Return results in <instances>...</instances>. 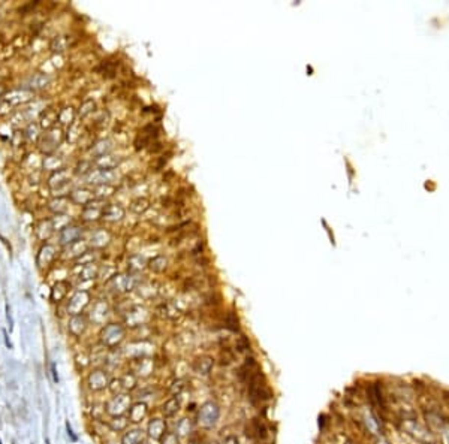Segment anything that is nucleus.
<instances>
[{
    "mask_svg": "<svg viewBox=\"0 0 449 444\" xmlns=\"http://www.w3.org/2000/svg\"><path fill=\"white\" fill-rule=\"evenodd\" d=\"M220 417V408L216 402L208 401L199 407L198 412V425L204 429H211Z\"/></svg>",
    "mask_w": 449,
    "mask_h": 444,
    "instance_id": "1",
    "label": "nucleus"
},
{
    "mask_svg": "<svg viewBox=\"0 0 449 444\" xmlns=\"http://www.w3.org/2000/svg\"><path fill=\"white\" fill-rule=\"evenodd\" d=\"M124 335H126V331L121 325L118 323H111L108 326H105L101 332V341L102 344L110 347V349H114L117 347L121 341L124 339Z\"/></svg>",
    "mask_w": 449,
    "mask_h": 444,
    "instance_id": "2",
    "label": "nucleus"
},
{
    "mask_svg": "<svg viewBox=\"0 0 449 444\" xmlns=\"http://www.w3.org/2000/svg\"><path fill=\"white\" fill-rule=\"evenodd\" d=\"M129 405H131V396L124 395V393H118L105 404V408H107L105 412L108 415H111L112 417H117V416H121L126 410H129Z\"/></svg>",
    "mask_w": 449,
    "mask_h": 444,
    "instance_id": "3",
    "label": "nucleus"
},
{
    "mask_svg": "<svg viewBox=\"0 0 449 444\" xmlns=\"http://www.w3.org/2000/svg\"><path fill=\"white\" fill-rule=\"evenodd\" d=\"M60 142H61V130L58 127H51L45 135L41 136L39 148L45 153H51L58 147Z\"/></svg>",
    "mask_w": 449,
    "mask_h": 444,
    "instance_id": "4",
    "label": "nucleus"
},
{
    "mask_svg": "<svg viewBox=\"0 0 449 444\" xmlns=\"http://www.w3.org/2000/svg\"><path fill=\"white\" fill-rule=\"evenodd\" d=\"M105 207L107 205H104V202L101 199H98V200L93 199L91 202H88L87 205L83 207V219L87 220V222L98 220L99 217H102Z\"/></svg>",
    "mask_w": 449,
    "mask_h": 444,
    "instance_id": "5",
    "label": "nucleus"
},
{
    "mask_svg": "<svg viewBox=\"0 0 449 444\" xmlns=\"http://www.w3.org/2000/svg\"><path fill=\"white\" fill-rule=\"evenodd\" d=\"M90 296L88 292H78L72 296L69 305H68V311L71 316H80L83 313V310L88 305Z\"/></svg>",
    "mask_w": 449,
    "mask_h": 444,
    "instance_id": "6",
    "label": "nucleus"
},
{
    "mask_svg": "<svg viewBox=\"0 0 449 444\" xmlns=\"http://www.w3.org/2000/svg\"><path fill=\"white\" fill-rule=\"evenodd\" d=\"M114 178H115L114 170H110V169H96V170H93V172L88 174L87 181L90 184L104 186V184H110Z\"/></svg>",
    "mask_w": 449,
    "mask_h": 444,
    "instance_id": "7",
    "label": "nucleus"
},
{
    "mask_svg": "<svg viewBox=\"0 0 449 444\" xmlns=\"http://www.w3.org/2000/svg\"><path fill=\"white\" fill-rule=\"evenodd\" d=\"M87 383H88V388L91 390H102L110 385L108 374L102 369H96L88 375Z\"/></svg>",
    "mask_w": 449,
    "mask_h": 444,
    "instance_id": "8",
    "label": "nucleus"
},
{
    "mask_svg": "<svg viewBox=\"0 0 449 444\" xmlns=\"http://www.w3.org/2000/svg\"><path fill=\"white\" fill-rule=\"evenodd\" d=\"M83 230L78 226H66L60 233V243L63 246H71L81 240Z\"/></svg>",
    "mask_w": 449,
    "mask_h": 444,
    "instance_id": "9",
    "label": "nucleus"
},
{
    "mask_svg": "<svg viewBox=\"0 0 449 444\" xmlns=\"http://www.w3.org/2000/svg\"><path fill=\"white\" fill-rule=\"evenodd\" d=\"M148 320V313L141 308V306H134L131 311H127L126 322L129 326H141L144 322Z\"/></svg>",
    "mask_w": 449,
    "mask_h": 444,
    "instance_id": "10",
    "label": "nucleus"
},
{
    "mask_svg": "<svg viewBox=\"0 0 449 444\" xmlns=\"http://www.w3.org/2000/svg\"><path fill=\"white\" fill-rule=\"evenodd\" d=\"M147 432H148V437L153 438V440H162V437L167 434L165 420L157 419V417H156V419H151L150 423H148Z\"/></svg>",
    "mask_w": 449,
    "mask_h": 444,
    "instance_id": "11",
    "label": "nucleus"
},
{
    "mask_svg": "<svg viewBox=\"0 0 449 444\" xmlns=\"http://www.w3.org/2000/svg\"><path fill=\"white\" fill-rule=\"evenodd\" d=\"M102 217L107 222L114 223V222H118V220H121L124 217V210L120 207V205H117V203H110V205H107V207H105Z\"/></svg>",
    "mask_w": 449,
    "mask_h": 444,
    "instance_id": "12",
    "label": "nucleus"
},
{
    "mask_svg": "<svg viewBox=\"0 0 449 444\" xmlns=\"http://www.w3.org/2000/svg\"><path fill=\"white\" fill-rule=\"evenodd\" d=\"M147 405L144 402H137L129 408V422L132 423H140L145 419L147 416Z\"/></svg>",
    "mask_w": 449,
    "mask_h": 444,
    "instance_id": "13",
    "label": "nucleus"
},
{
    "mask_svg": "<svg viewBox=\"0 0 449 444\" xmlns=\"http://www.w3.org/2000/svg\"><path fill=\"white\" fill-rule=\"evenodd\" d=\"M145 438V434L141 428L129 429L121 438V444H142Z\"/></svg>",
    "mask_w": 449,
    "mask_h": 444,
    "instance_id": "14",
    "label": "nucleus"
},
{
    "mask_svg": "<svg viewBox=\"0 0 449 444\" xmlns=\"http://www.w3.org/2000/svg\"><path fill=\"white\" fill-rule=\"evenodd\" d=\"M69 183V172L66 169H58L56 172L50 177V187L51 189H60L61 186H65Z\"/></svg>",
    "mask_w": 449,
    "mask_h": 444,
    "instance_id": "15",
    "label": "nucleus"
},
{
    "mask_svg": "<svg viewBox=\"0 0 449 444\" xmlns=\"http://www.w3.org/2000/svg\"><path fill=\"white\" fill-rule=\"evenodd\" d=\"M213 365H214V361L208 356H202V358H198L195 362H194V371L196 374H201V375H208L213 369Z\"/></svg>",
    "mask_w": 449,
    "mask_h": 444,
    "instance_id": "16",
    "label": "nucleus"
},
{
    "mask_svg": "<svg viewBox=\"0 0 449 444\" xmlns=\"http://www.w3.org/2000/svg\"><path fill=\"white\" fill-rule=\"evenodd\" d=\"M247 435L254 437L256 440H265L267 435H268V431H267V426L264 425L262 420L253 419L252 423H250V432H247Z\"/></svg>",
    "mask_w": 449,
    "mask_h": 444,
    "instance_id": "17",
    "label": "nucleus"
},
{
    "mask_svg": "<svg viewBox=\"0 0 449 444\" xmlns=\"http://www.w3.org/2000/svg\"><path fill=\"white\" fill-rule=\"evenodd\" d=\"M56 257V249L53 246H44L38 254V265L39 268H44V266H48Z\"/></svg>",
    "mask_w": 449,
    "mask_h": 444,
    "instance_id": "18",
    "label": "nucleus"
},
{
    "mask_svg": "<svg viewBox=\"0 0 449 444\" xmlns=\"http://www.w3.org/2000/svg\"><path fill=\"white\" fill-rule=\"evenodd\" d=\"M87 328V320L84 316H72L71 322H69V331L71 333H74L75 336H80L81 333H84Z\"/></svg>",
    "mask_w": 449,
    "mask_h": 444,
    "instance_id": "19",
    "label": "nucleus"
},
{
    "mask_svg": "<svg viewBox=\"0 0 449 444\" xmlns=\"http://www.w3.org/2000/svg\"><path fill=\"white\" fill-rule=\"evenodd\" d=\"M162 412H164L165 417H174V416L180 412V399H178L177 396L169 398V399L164 404Z\"/></svg>",
    "mask_w": 449,
    "mask_h": 444,
    "instance_id": "20",
    "label": "nucleus"
},
{
    "mask_svg": "<svg viewBox=\"0 0 449 444\" xmlns=\"http://www.w3.org/2000/svg\"><path fill=\"white\" fill-rule=\"evenodd\" d=\"M68 292H69V284L66 281H58L53 287V290H51V299H53V302H60L63 298L68 295Z\"/></svg>",
    "mask_w": 449,
    "mask_h": 444,
    "instance_id": "21",
    "label": "nucleus"
},
{
    "mask_svg": "<svg viewBox=\"0 0 449 444\" xmlns=\"http://www.w3.org/2000/svg\"><path fill=\"white\" fill-rule=\"evenodd\" d=\"M94 199V193L90 192V190H85V189H80V190H75L72 193V200L77 202V203H81L83 207L87 205L88 202H91Z\"/></svg>",
    "mask_w": 449,
    "mask_h": 444,
    "instance_id": "22",
    "label": "nucleus"
},
{
    "mask_svg": "<svg viewBox=\"0 0 449 444\" xmlns=\"http://www.w3.org/2000/svg\"><path fill=\"white\" fill-rule=\"evenodd\" d=\"M131 211L134 213V214H138V216H141V214H144L148 208H150V200L148 199H145V197H137L135 200H132V203H131Z\"/></svg>",
    "mask_w": 449,
    "mask_h": 444,
    "instance_id": "23",
    "label": "nucleus"
},
{
    "mask_svg": "<svg viewBox=\"0 0 449 444\" xmlns=\"http://www.w3.org/2000/svg\"><path fill=\"white\" fill-rule=\"evenodd\" d=\"M118 163H120V159H117V157H114L111 154H105L102 157L96 159V165L101 166V169H110V170H112Z\"/></svg>",
    "mask_w": 449,
    "mask_h": 444,
    "instance_id": "24",
    "label": "nucleus"
},
{
    "mask_svg": "<svg viewBox=\"0 0 449 444\" xmlns=\"http://www.w3.org/2000/svg\"><path fill=\"white\" fill-rule=\"evenodd\" d=\"M192 431H194V423H192L190 419L184 417V419H181V420L177 423L175 434H177L178 437H187V435L192 434Z\"/></svg>",
    "mask_w": 449,
    "mask_h": 444,
    "instance_id": "25",
    "label": "nucleus"
},
{
    "mask_svg": "<svg viewBox=\"0 0 449 444\" xmlns=\"http://www.w3.org/2000/svg\"><path fill=\"white\" fill-rule=\"evenodd\" d=\"M167 266H168V260H167V257H164V256H156V257H153V259L148 262V268H150L153 272H157V274H160V272H164V271L167 269Z\"/></svg>",
    "mask_w": 449,
    "mask_h": 444,
    "instance_id": "26",
    "label": "nucleus"
},
{
    "mask_svg": "<svg viewBox=\"0 0 449 444\" xmlns=\"http://www.w3.org/2000/svg\"><path fill=\"white\" fill-rule=\"evenodd\" d=\"M108 241H110V233L105 232V230H98V232H94L93 236H91V244H93V247H98V249L107 246Z\"/></svg>",
    "mask_w": 449,
    "mask_h": 444,
    "instance_id": "27",
    "label": "nucleus"
},
{
    "mask_svg": "<svg viewBox=\"0 0 449 444\" xmlns=\"http://www.w3.org/2000/svg\"><path fill=\"white\" fill-rule=\"evenodd\" d=\"M50 210L53 213H56L57 216L66 213V210H68V200L65 197H57V199L51 200L50 202Z\"/></svg>",
    "mask_w": 449,
    "mask_h": 444,
    "instance_id": "28",
    "label": "nucleus"
},
{
    "mask_svg": "<svg viewBox=\"0 0 449 444\" xmlns=\"http://www.w3.org/2000/svg\"><path fill=\"white\" fill-rule=\"evenodd\" d=\"M111 150V145H110V141H99L98 144H94L91 151L96 157H102L105 154H108Z\"/></svg>",
    "mask_w": 449,
    "mask_h": 444,
    "instance_id": "29",
    "label": "nucleus"
},
{
    "mask_svg": "<svg viewBox=\"0 0 449 444\" xmlns=\"http://www.w3.org/2000/svg\"><path fill=\"white\" fill-rule=\"evenodd\" d=\"M115 189L112 187V186H110V184H104V186H98L94 189V196L98 197V199H105V197H108V196H111L112 194V192H114Z\"/></svg>",
    "mask_w": 449,
    "mask_h": 444,
    "instance_id": "30",
    "label": "nucleus"
},
{
    "mask_svg": "<svg viewBox=\"0 0 449 444\" xmlns=\"http://www.w3.org/2000/svg\"><path fill=\"white\" fill-rule=\"evenodd\" d=\"M63 165V160L61 159H57L56 156H48V157H45V160H44V167L45 169H50V170H58V169H61L60 166Z\"/></svg>",
    "mask_w": 449,
    "mask_h": 444,
    "instance_id": "31",
    "label": "nucleus"
},
{
    "mask_svg": "<svg viewBox=\"0 0 449 444\" xmlns=\"http://www.w3.org/2000/svg\"><path fill=\"white\" fill-rule=\"evenodd\" d=\"M127 425H129V420L124 419V417H121V416H117V417H114V419L110 422V428H111L112 431H117V432L124 431V429L127 428Z\"/></svg>",
    "mask_w": 449,
    "mask_h": 444,
    "instance_id": "32",
    "label": "nucleus"
},
{
    "mask_svg": "<svg viewBox=\"0 0 449 444\" xmlns=\"http://www.w3.org/2000/svg\"><path fill=\"white\" fill-rule=\"evenodd\" d=\"M98 276V269L93 266V263H88L85 265L83 269H81V274H80V280H91Z\"/></svg>",
    "mask_w": 449,
    "mask_h": 444,
    "instance_id": "33",
    "label": "nucleus"
},
{
    "mask_svg": "<svg viewBox=\"0 0 449 444\" xmlns=\"http://www.w3.org/2000/svg\"><path fill=\"white\" fill-rule=\"evenodd\" d=\"M75 118V112L72 108H65L60 114H58V121L63 124H72Z\"/></svg>",
    "mask_w": 449,
    "mask_h": 444,
    "instance_id": "34",
    "label": "nucleus"
},
{
    "mask_svg": "<svg viewBox=\"0 0 449 444\" xmlns=\"http://www.w3.org/2000/svg\"><path fill=\"white\" fill-rule=\"evenodd\" d=\"M368 395H370V399H371V402H374V404H377V405H383V398H382V392H380V389H379V386L377 385H371L370 386V390H368Z\"/></svg>",
    "mask_w": 449,
    "mask_h": 444,
    "instance_id": "35",
    "label": "nucleus"
},
{
    "mask_svg": "<svg viewBox=\"0 0 449 444\" xmlns=\"http://www.w3.org/2000/svg\"><path fill=\"white\" fill-rule=\"evenodd\" d=\"M69 219L66 217V216H56V219H53L51 220V223H53V227H54V230H63L66 226H69Z\"/></svg>",
    "mask_w": 449,
    "mask_h": 444,
    "instance_id": "36",
    "label": "nucleus"
},
{
    "mask_svg": "<svg viewBox=\"0 0 449 444\" xmlns=\"http://www.w3.org/2000/svg\"><path fill=\"white\" fill-rule=\"evenodd\" d=\"M120 382H121V388H123V389H129V390H132V389L137 388V377H135L134 374H126Z\"/></svg>",
    "mask_w": 449,
    "mask_h": 444,
    "instance_id": "37",
    "label": "nucleus"
},
{
    "mask_svg": "<svg viewBox=\"0 0 449 444\" xmlns=\"http://www.w3.org/2000/svg\"><path fill=\"white\" fill-rule=\"evenodd\" d=\"M145 266V259L141 256H132L129 259V268L132 271H141Z\"/></svg>",
    "mask_w": 449,
    "mask_h": 444,
    "instance_id": "38",
    "label": "nucleus"
},
{
    "mask_svg": "<svg viewBox=\"0 0 449 444\" xmlns=\"http://www.w3.org/2000/svg\"><path fill=\"white\" fill-rule=\"evenodd\" d=\"M66 47H68V42H66V39L63 38V36H58V38H56L54 41H53V44H51V48H53V51H57V53H61V51H65L66 50Z\"/></svg>",
    "mask_w": 449,
    "mask_h": 444,
    "instance_id": "39",
    "label": "nucleus"
},
{
    "mask_svg": "<svg viewBox=\"0 0 449 444\" xmlns=\"http://www.w3.org/2000/svg\"><path fill=\"white\" fill-rule=\"evenodd\" d=\"M93 111H94V102L93 100H87V102H84V104L80 107V115L81 117H85V115H88Z\"/></svg>",
    "mask_w": 449,
    "mask_h": 444,
    "instance_id": "40",
    "label": "nucleus"
},
{
    "mask_svg": "<svg viewBox=\"0 0 449 444\" xmlns=\"http://www.w3.org/2000/svg\"><path fill=\"white\" fill-rule=\"evenodd\" d=\"M178 435L175 432H167L162 440H160V444H178Z\"/></svg>",
    "mask_w": 449,
    "mask_h": 444,
    "instance_id": "41",
    "label": "nucleus"
},
{
    "mask_svg": "<svg viewBox=\"0 0 449 444\" xmlns=\"http://www.w3.org/2000/svg\"><path fill=\"white\" fill-rule=\"evenodd\" d=\"M226 326H228L231 331H234V332L238 331V319H237V316H235L234 313H229V314L226 316Z\"/></svg>",
    "mask_w": 449,
    "mask_h": 444,
    "instance_id": "42",
    "label": "nucleus"
},
{
    "mask_svg": "<svg viewBox=\"0 0 449 444\" xmlns=\"http://www.w3.org/2000/svg\"><path fill=\"white\" fill-rule=\"evenodd\" d=\"M31 84H35V88H42L48 84V78L45 75H35V78H31Z\"/></svg>",
    "mask_w": 449,
    "mask_h": 444,
    "instance_id": "43",
    "label": "nucleus"
},
{
    "mask_svg": "<svg viewBox=\"0 0 449 444\" xmlns=\"http://www.w3.org/2000/svg\"><path fill=\"white\" fill-rule=\"evenodd\" d=\"M66 431H68V435H69L71 441H72V443H77L78 437H77V435L74 434V431H72V426H71V423H69V422H66Z\"/></svg>",
    "mask_w": 449,
    "mask_h": 444,
    "instance_id": "44",
    "label": "nucleus"
},
{
    "mask_svg": "<svg viewBox=\"0 0 449 444\" xmlns=\"http://www.w3.org/2000/svg\"><path fill=\"white\" fill-rule=\"evenodd\" d=\"M222 444H240V440L235 435H229V437H226L223 440Z\"/></svg>",
    "mask_w": 449,
    "mask_h": 444,
    "instance_id": "45",
    "label": "nucleus"
},
{
    "mask_svg": "<svg viewBox=\"0 0 449 444\" xmlns=\"http://www.w3.org/2000/svg\"><path fill=\"white\" fill-rule=\"evenodd\" d=\"M249 349V343L244 339V338H241V341L237 344V350L238 352H244V350H247Z\"/></svg>",
    "mask_w": 449,
    "mask_h": 444,
    "instance_id": "46",
    "label": "nucleus"
},
{
    "mask_svg": "<svg viewBox=\"0 0 449 444\" xmlns=\"http://www.w3.org/2000/svg\"><path fill=\"white\" fill-rule=\"evenodd\" d=\"M51 374H53V382L58 383V374H57V369H56V363H51Z\"/></svg>",
    "mask_w": 449,
    "mask_h": 444,
    "instance_id": "47",
    "label": "nucleus"
},
{
    "mask_svg": "<svg viewBox=\"0 0 449 444\" xmlns=\"http://www.w3.org/2000/svg\"><path fill=\"white\" fill-rule=\"evenodd\" d=\"M3 336H5V344H6V347H8V349H12V344L9 343V339H8V332H6V331H3Z\"/></svg>",
    "mask_w": 449,
    "mask_h": 444,
    "instance_id": "48",
    "label": "nucleus"
},
{
    "mask_svg": "<svg viewBox=\"0 0 449 444\" xmlns=\"http://www.w3.org/2000/svg\"><path fill=\"white\" fill-rule=\"evenodd\" d=\"M45 444H51V443H50V440H48V438H47V440H45Z\"/></svg>",
    "mask_w": 449,
    "mask_h": 444,
    "instance_id": "49",
    "label": "nucleus"
},
{
    "mask_svg": "<svg viewBox=\"0 0 449 444\" xmlns=\"http://www.w3.org/2000/svg\"><path fill=\"white\" fill-rule=\"evenodd\" d=\"M190 444H198V443H190Z\"/></svg>",
    "mask_w": 449,
    "mask_h": 444,
    "instance_id": "50",
    "label": "nucleus"
},
{
    "mask_svg": "<svg viewBox=\"0 0 449 444\" xmlns=\"http://www.w3.org/2000/svg\"><path fill=\"white\" fill-rule=\"evenodd\" d=\"M0 444H2V441H0Z\"/></svg>",
    "mask_w": 449,
    "mask_h": 444,
    "instance_id": "51",
    "label": "nucleus"
},
{
    "mask_svg": "<svg viewBox=\"0 0 449 444\" xmlns=\"http://www.w3.org/2000/svg\"><path fill=\"white\" fill-rule=\"evenodd\" d=\"M427 444H430V443H427Z\"/></svg>",
    "mask_w": 449,
    "mask_h": 444,
    "instance_id": "52",
    "label": "nucleus"
}]
</instances>
